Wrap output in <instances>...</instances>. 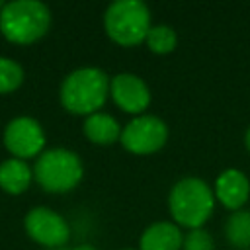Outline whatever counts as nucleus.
I'll return each instance as SVG.
<instances>
[{
	"label": "nucleus",
	"instance_id": "obj_1",
	"mask_svg": "<svg viewBox=\"0 0 250 250\" xmlns=\"http://www.w3.org/2000/svg\"><path fill=\"white\" fill-rule=\"evenodd\" d=\"M109 92V78L102 68L84 66L72 70L61 84V104L74 115H92Z\"/></svg>",
	"mask_w": 250,
	"mask_h": 250
},
{
	"label": "nucleus",
	"instance_id": "obj_17",
	"mask_svg": "<svg viewBox=\"0 0 250 250\" xmlns=\"http://www.w3.org/2000/svg\"><path fill=\"white\" fill-rule=\"evenodd\" d=\"M184 250H215V242L213 236L203 230V229H191L186 236H184Z\"/></svg>",
	"mask_w": 250,
	"mask_h": 250
},
{
	"label": "nucleus",
	"instance_id": "obj_21",
	"mask_svg": "<svg viewBox=\"0 0 250 250\" xmlns=\"http://www.w3.org/2000/svg\"><path fill=\"white\" fill-rule=\"evenodd\" d=\"M123 250H133V248H123Z\"/></svg>",
	"mask_w": 250,
	"mask_h": 250
},
{
	"label": "nucleus",
	"instance_id": "obj_9",
	"mask_svg": "<svg viewBox=\"0 0 250 250\" xmlns=\"http://www.w3.org/2000/svg\"><path fill=\"white\" fill-rule=\"evenodd\" d=\"M109 92L113 102L129 113H141L150 102V92L146 84L131 72H121L113 76L109 82Z\"/></svg>",
	"mask_w": 250,
	"mask_h": 250
},
{
	"label": "nucleus",
	"instance_id": "obj_7",
	"mask_svg": "<svg viewBox=\"0 0 250 250\" xmlns=\"http://www.w3.org/2000/svg\"><path fill=\"white\" fill-rule=\"evenodd\" d=\"M4 146L14 154V158L20 160L37 156L45 146L43 127L33 117H16L4 129Z\"/></svg>",
	"mask_w": 250,
	"mask_h": 250
},
{
	"label": "nucleus",
	"instance_id": "obj_11",
	"mask_svg": "<svg viewBox=\"0 0 250 250\" xmlns=\"http://www.w3.org/2000/svg\"><path fill=\"white\" fill-rule=\"evenodd\" d=\"M184 236L172 223H154L141 234V250H182Z\"/></svg>",
	"mask_w": 250,
	"mask_h": 250
},
{
	"label": "nucleus",
	"instance_id": "obj_16",
	"mask_svg": "<svg viewBox=\"0 0 250 250\" xmlns=\"http://www.w3.org/2000/svg\"><path fill=\"white\" fill-rule=\"evenodd\" d=\"M23 82V68L20 62L8 57H0V94H10L18 90Z\"/></svg>",
	"mask_w": 250,
	"mask_h": 250
},
{
	"label": "nucleus",
	"instance_id": "obj_2",
	"mask_svg": "<svg viewBox=\"0 0 250 250\" xmlns=\"http://www.w3.org/2000/svg\"><path fill=\"white\" fill-rule=\"evenodd\" d=\"M51 25V12L39 0H14L0 10L2 35L18 45L41 39Z\"/></svg>",
	"mask_w": 250,
	"mask_h": 250
},
{
	"label": "nucleus",
	"instance_id": "obj_19",
	"mask_svg": "<svg viewBox=\"0 0 250 250\" xmlns=\"http://www.w3.org/2000/svg\"><path fill=\"white\" fill-rule=\"evenodd\" d=\"M72 250H94V248L88 246V244H82V246H76V248H72Z\"/></svg>",
	"mask_w": 250,
	"mask_h": 250
},
{
	"label": "nucleus",
	"instance_id": "obj_8",
	"mask_svg": "<svg viewBox=\"0 0 250 250\" xmlns=\"http://www.w3.org/2000/svg\"><path fill=\"white\" fill-rule=\"evenodd\" d=\"M23 227L31 240H35L51 250L61 248L70 236L66 221L59 213H55L53 209H47V207H33L25 215Z\"/></svg>",
	"mask_w": 250,
	"mask_h": 250
},
{
	"label": "nucleus",
	"instance_id": "obj_3",
	"mask_svg": "<svg viewBox=\"0 0 250 250\" xmlns=\"http://www.w3.org/2000/svg\"><path fill=\"white\" fill-rule=\"evenodd\" d=\"M168 205L176 223L188 229H201L213 213L215 195L203 180L184 178L172 188Z\"/></svg>",
	"mask_w": 250,
	"mask_h": 250
},
{
	"label": "nucleus",
	"instance_id": "obj_18",
	"mask_svg": "<svg viewBox=\"0 0 250 250\" xmlns=\"http://www.w3.org/2000/svg\"><path fill=\"white\" fill-rule=\"evenodd\" d=\"M244 143H246V148L250 150V127H248V131H246V137H244Z\"/></svg>",
	"mask_w": 250,
	"mask_h": 250
},
{
	"label": "nucleus",
	"instance_id": "obj_13",
	"mask_svg": "<svg viewBox=\"0 0 250 250\" xmlns=\"http://www.w3.org/2000/svg\"><path fill=\"white\" fill-rule=\"evenodd\" d=\"M84 135L96 145H111L121 137L119 123L107 113H92L84 121Z\"/></svg>",
	"mask_w": 250,
	"mask_h": 250
},
{
	"label": "nucleus",
	"instance_id": "obj_12",
	"mask_svg": "<svg viewBox=\"0 0 250 250\" xmlns=\"http://www.w3.org/2000/svg\"><path fill=\"white\" fill-rule=\"evenodd\" d=\"M33 172L25 164V160L20 158H8L0 164V188L6 193L18 195L23 193L31 184Z\"/></svg>",
	"mask_w": 250,
	"mask_h": 250
},
{
	"label": "nucleus",
	"instance_id": "obj_15",
	"mask_svg": "<svg viewBox=\"0 0 250 250\" xmlns=\"http://www.w3.org/2000/svg\"><path fill=\"white\" fill-rule=\"evenodd\" d=\"M146 45L152 53H158V55H164V53H170L174 51L176 47V31L170 27V25H152L146 33Z\"/></svg>",
	"mask_w": 250,
	"mask_h": 250
},
{
	"label": "nucleus",
	"instance_id": "obj_4",
	"mask_svg": "<svg viewBox=\"0 0 250 250\" xmlns=\"http://www.w3.org/2000/svg\"><path fill=\"white\" fill-rule=\"evenodd\" d=\"M105 33L119 45L131 47L146 39L150 29V14L141 0H117L104 14Z\"/></svg>",
	"mask_w": 250,
	"mask_h": 250
},
{
	"label": "nucleus",
	"instance_id": "obj_14",
	"mask_svg": "<svg viewBox=\"0 0 250 250\" xmlns=\"http://www.w3.org/2000/svg\"><path fill=\"white\" fill-rule=\"evenodd\" d=\"M227 238L240 250H250V211H236L227 221Z\"/></svg>",
	"mask_w": 250,
	"mask_h": 250
},
{
	"label": "nucleus",
	"instance_id": "obj_6",
	"mask_svg": "<svg viewBox=\"0 0 250 250\" xmlns=\"http://www.w3.org/2000/svg\"><path fill=\"white\" fill-rule=\"evenodd\" d=\"M168 139L166 123L156 115H139L121 131V145L135 154H150L164 146Z\"/></svg>",
	"mask_w": 250,
	"mask_h": 250
},
{
	"label": "nucleus",
	"instance_id": "obj_10",
	"mask_svg": "<svg viewBox=\"0 0 250 250\" xmlns=\"http://www.w3.org/2000/svg\"><path fill=\"white\" fill-rule=\"evenodd\" d=\"M215 195L219 197V201L229 207V209H240L248 195H250V182L248 178L236 170V168H229L225 172H221V176L215 182Z\"/></svg>",
	"mask_w": 250,
	"mask_h": 250
},
{
	"label": "nucleus",
	"instance_id": "obj_22",
	"mask_svg": "<svg viewBox=\"0 0 250 250\" xmlns=\"http://www.w3.org/2000/svg\"><path fill=\"white\" fill-rule=\"evenodd\" d=\"M53 250H62V248H53Z\"/></svg>",
	"mask_w": 250,
	"mask_h": 250
},
{
	"label": "nucleus",
	"instance_id": "obj_5",
	"mask_svg": "<svg viewBox=\"0 0 250 250\" xmlns=\"http://www.w3.org/2000/svg\"><path fill=\"white\" fill-rule=\"evenodd\" d=\"M33 176L45 191L62 193L82 180V162L78 154L68 148H49L39 154Z\"/></svg>",
	"mask_w": 250,
	"mask_h": 250
},
{
	"label": "nucleus",
	"instance_id": "obj_20",
	"mask_svg": "<svg viewBox=\"0 0 250 250\" xmlns=\"http://www.w3.org/2000/svg\"><path fill=\"white\" fill-rule=\"evenodd\" d=\"M2 8H4V2H0V10H2Z\"/></svg>",
	"mask_w": 250,
	"mask_h": 250
}]
</instances>
